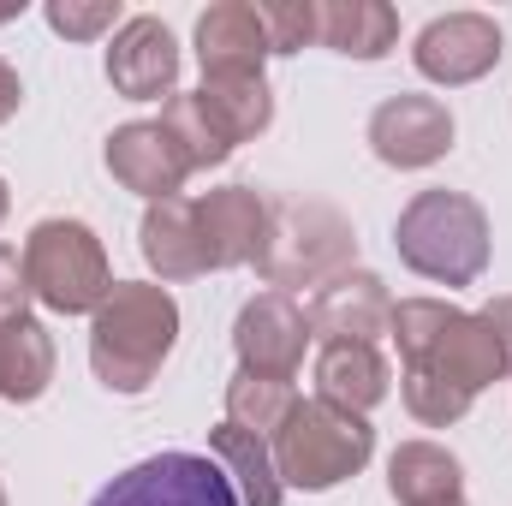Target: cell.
<instances>
[{
    "label": "cell",
    "mask_w": 512,
    "mask_h": 506,
    "mask_svg": "<svg viewBox=\"0 0 512 506\" xmlns=\"http://www.w3.org/2000/svg\"><path fill=\"white\" fill-rule=\"evenodd\" d=\"M42 18H48V30L66 36V42H102V36H114V30L126 24V18H120V0H48Z\"/></svg>",
    "instance_id": "26"
},
{
    "label": "cell",
    "mask_w": 512,
    "mask_h": 506,
    "mask_svg": "<svg viewBox=\"0 0 512 506\" xmlns=\"http://www.w3.org/2000/svg\"><path fill=\"white\" fill-rule=\"evenodd\" d=\"M197 102H203V114L215 120V131L233 149L274 126V90H268V78H203Z\"/></svg>",
    "instance_id": "22"
},
{
    "label": "cell",
    "mask_w": 512,
    "mask_h": 506,
    "mask_svg": "<svg viewBox=\"0 0 512 506\" xmlns=\"http://www.w3.org/2000/svg\"><path fill=\"white\" fill-rule=\"evenodd\" d=\"M310 340H316L310 316L292 292H256L233 322V352H239V370H251V376L298 381Z\"/></svg>",
    "instance_id": "9"
},
{
    "label": "cell",
    "mask_w": 512,
    "mask_h": 506,
    "mask_svg": "<svg viewBox=\"0 0 512 506\" xmlns=\"http://www.w3.org/2000/svg\"><path fill=\"white\" fill-rule=\"evenodd\" d=\"M292 405H298V387H292V381L251 376V370H239V376L227 381V423L251 429L262 441L280 435V423L292 417Z\"/></svg>",
    "instance_id": "23"
},
{
    "label": "cell",
    "mask_w": 512,
    "mask_h": 506,
    "mask_svg": "<svg viewBox=\"0 0 512 506\" xmlns=\"http://www.w3.org/2000/svg\"><path fill=\"white\" fill-rule=\"evenodd\" d=\"M501 54H507V36L489 12H441L411 42V66L441 90H465V84L489 78L501 66Z\"/></svg>",
    "instance_id": "8"
},
{
    "label": "cell",
    "mask_w": 512,
    "mask_h": 506,
    "mask_svg": "<svg viewBox=\"0 0 512 506\" xmlns=\"http://www.w3.org/2000/svg\"><path fill=\"white\" fill-rule=\"evenodd\" d=\"M161 131L173 137V149H179V161L191 167V173H209V167H221L227 155H233V143L215 131V120L203 114V102H197V90L191 96H167V108H161Z\"/></svg>",
    "instance_id": "24"
},
{
    "label": "cell",
    "mask_w": 512,
    "mask_h": 506,
    "mask_svg": "<svg viewBox=\"0 0 512 506\" xmlns=\"http://www.w3.org/2000/svg\"><path fill=\"white\" fill-rule=\"evenodd\" d=\"M18 108H24V78H18V72H12L6 60H0V126H6V120H12Z\"/></svg>",
    "instance_id": "30"
},
{
    "label": "cell",
    "mask_w": 512,
    "mask_h": 506,
    "mask_svg": "<svg viewBox=\"0 0 512 506\" xmlns=\"http://www.w3.org/2000/svg\"><path fill=\"white\" fill-rule=\"evenodd\" d=\"M6 215H12V191H6V179H0V227H6Z\"/></svg>",
    "instance_id": "31"
},
{
    "label": "cell",
    "mask_w": 512,
    "mask_h": 506,
    "mask_svg": "<svg viewBox=\"0 0 512 506\" xmlns=\"http://www.w3.org/2000/svg\"><path fill=\"white\" fill-rule=\"evenodd\" d=\"M179 346V304L155 280H114L90 316V370L108 393H149Z\"/></svg>",
    "instance_id": "1"
},
{
    "label": "cell",
    "mask_w": 512,
    "mask_h": 506,
    "mask_svg": "<svg viewBox=\"0 0 512 506\" xmlns=\"http://www.w3.org/2000/svg\"><path fill=\"white\" fill-rule=\"evenodd\" d=\"M370 149L382 167H399V173H417V167H435L447 149H453V114L441 96H387L382 108L370 114Z\"/></svg>",
    "instance_id": "10"
},
{
    "label": "cell",
    "mask_w": 512,
    "mask_h": 506,
    "mask_svg": "<svg viewBox=\"0 0 512 506\" xmlns=\"http://www.w3.org/2000/svg\"><path fill=\"white\" fill-rule=\"evenodd\" d=\"M0 506H6V489H0Z\"/></svg>",
    "instance_id": "32"
},
{
    "label": "cell",
    "mask_w": 512,
    "mask_h": 506,
    "mask_svg": "<svg viewBox=\"0 0 512 506\" xmlns=\"http://www.w3.org/2000/svg\"><path fill=\"white\" fill-rule=\"evenodd\" d=\"M465 465L441 441H399L387 459V495L399 506H453L465 501Z\"/></svg>",
    "instance_id": "18"
},
{
    "label": "cell",
    "mask_w": 512,
    "mask_h": 506,
    "mask_svg": "<svg viewBox=\"0 0 512 506\" xmlns=\"http://www.w3.org/2000/svg\"><path fill=\"white\" fill-rule=\"evenodd\" d=\"M30 274H24V251H12V245H0V328H12V322H24L30 316Z\"/></svg>",
    "instance_id": "28"
},
{
    "label": "cell",
    "mask_w": 512,
    "mask_h": 506,
    "mask_svg": "<svg viewBox=\"0 0 512 506\" xmlns=\"http://www.w3.org/2000/svg\"><path fill=\"white\" fill-rule=\"evenodd\" d=\"M108 173L137 191L143 203H167V197H185V179L191 167L179 161L173 137L161 131V120H131V126H114L108 131V149H102Z\"/></svg>",
    "instance_id": "13"
},
{
    "label": "cell",
    "mask_w": 512,
    "mask_h": 506,
    "mask_svg": "<svg viewBox=\"0 0 512 506\" xmlns=\"http://www.w3.org/2000/svg\"><path fill=\"white\" fill-rule=\"evenodd\" d=\"M316 24V42L346 60H387L399 42V12L387 0H316Z\"/></svg>",
    "instance_id": "19"
},
{
    "label": "cell",
    "mask_w": 512,
    "mask_h": 506,
    "mask_svg": "<svg viewBox=\"0 0 512 506\" xmlns=\"http://www.w3.org/2000/svg\"><path fill=\"white\" fill-rule=\"evenodd\" d=\"M54 334L24 316L12 328H0V399L6 405H36L48 387H54Z\"/></svg>",
    "instance_id": "21"
},
{
    "label": "cell",
    "mask_w": 512,
    "mask_h": 506,
    "mask_svg": "<svg viewBox=\"0 0 512 506\" xmlns=\"http://www.w3.org/2000/svg\"><path fill=\"white\" fill-rule=\"evenodd\" d=\"M197 66L203 78H262V60H268V30H262V12L256 0H215L203 18H197Z\"/></svg>",
    "instance_id": "15"
},
{
    "label": "cell",
    "mask_w": 512,
    "mask_h": 506,
    "mask_svg": "<svg viewBox=\"0 0 512 506\" xmlns=\"http://www.w3.org/2000/svg\"><path fill=\"white\" fill-rule=\"evenodd\" d=\"M209 459L227 471L233 495L245 506H286V483L274 471V447L262 435L239 429V423H215L209 429Z\"/></svg>",
    "instance_id": "20"
},
{
    "label": "cell",
    "mask_w": 512,
    "mask_h": 506,
    "mask_svg": "<svg viewBox=\"0 0 512 506\" xmlns=\"http://www.w3.org/2000/svg\"><path fill=\"white\" fill-rule=\"evenodd\" d=\"M108 84L126 102H161V96H173V84H179V42H173V30L155 12H137V18H126L114 30Z\"/></svg>",
    "instance_id": "12"
},
{
    "label": "cell",
    "mask_w": 512,
    "mask_h": 506,
    "mask_svg": "<svg viewBox=\"0 0 512 506\" xmlns=\"http://www.w3.org/2000/svg\"><path fill=\"white\" fill-rule=\"evenodd\" d=\"M268 233V197L251 185H221L197 197V239L209 268H245L262 251Z\"/></svg>",
    "instance_id": "14"
},
{
    "label": "cell",
    "mask_w": 512,
    "mask_h": 506,
    "mask_svg": "<svg viewBox=\"0 0 512 506\" xmlns=\"http://www.w3.org/2000/svg\"><path fill=\"white\" fill-rule=\"evenodd\" d=\"M399 399H405V411H411L423 429H453V423L471 411V393H465V387L429 376V370H399Z\"/></svg>",
    "instance_id": "25"
},
{
    "label": "cell",
    "mask_w": 512,
    "mask_h": 506,
    "mask_svg": "<svg viewBox=\"0 0 512 506\" xmlns=\"http://www.w3.org/2000/svg\"><path fill=\"white\" fill-rule=\"evenodd\" d=\"M137 251L149 262V274H161V280H197V274H209L203 239H197V197L149 203L143 227H137Z\"/></svg>",
    "instance_id": "16"
},
{
    "label": "cell",
    "mask_w": 512,
    "mask_h": 506,
    "mask_svg": "<svg viewBox=\"0 0 512 506\" xmlns=\"http://www.w3.org/2000/svg\"><path fill=\"white\" fill-rule=\"evenodd\" d=\"M90 506H245L209 453H155L120 471Z\"/></svg>",
    "instance_id": "7"
},
{
    "label": "cell",
    "mask_w": 512,
    "mask_h": 506,
    "mask_svg": "<svg viewBox=\"0 0 512 506\" xmlns=\"http://www.w3.org/2000/svg\"><path fill=\"white\" fill-rule=\"evenodd\" d=\"M304 316H310V334L322 346H334V340L376 346L393 328V292H387V280L376 268H346V274H334V280L316 286V298H310Z\"/></svg>",
    "instance_id": "11"
},
{
    "label": "cell",
    "mask_w": 512,
    "mask_h": 506,
    "mask_svg": "<svg viewBox=\"0 0 512 506\" xmlns=\"http://www.w3.org/2000/svg\"><path fill=\"white\" fill-rule=\"evenodd\" d=\"M393 387V370L376 346H358V340H334L316 352V399L340 405V411H358L370 417Z\"/></svg>",
    "instance_id": "17"
},
{
    "label": "cell",
    "mask_w": 512,
    "mask_h": 506,
    "mask_svg": "<svg viewBox=\"0 0 512 506\" xmlns=\"http://www.w3.org/2000/svg\"><path fill=\"white\" fill-rule=\"evenodd\" d=\"M274 447V471L286 489H304V495H328L340 483H352L370 453H376V429L370 417L358 411H340L328 399H298L292 417L280 423V435L268 441Z\"/></svg>",
    "instance_id": "4"
},
{
    "label": "cell",
    "mask_w": 512,
    "mask_h": 506,
    "mask_svg": "<svg viewBox=\"0 0 512 506\" xmlns=\"http://www.w3.org/2000/svg\"><path fill=\"white\" fill-rule=\"evenodd\" d=\"M483 328L495 334V346H501V358H507V376H512V292H501V298H489L483 310Z\"/></svg>",
    "instance_id": "29"
},
{
    "label": "cell",
    "mask_w": 512,
    "mask_h": 506,
    "mask_svg": "<svg viewBox=\"0 0 512 506\" xmlns=\"http://www.w3.org/2000/svg\"><path fill=\"white\" fill-rule=\"evenodd\" d=\"M393 245L411 274H423L435 286H477L495 256V233H489V209L477 197L435 185L399 209Z\"/></svg>",
    "instance_id": "2"
},
{
    "label": "cell",
    "mask_w": 512,
    "mask_h": 506,
    "mask_svg": "<svg viewBox=\"0 0 512 506\" xmlns=\"http://www.w3.org/2000/svg\"><path fill=\"white\" fill-rule=\"evenodd\" d=\"M24 274L36 304H48L54 316H96L114 292V262L102 251L96 227L84 221H36L24 239Z\"/></svg>",
    "instance_id": "6"
},
{
    "label": "cell",
    "mask_w": 512,
    "mask_h": 506,
    "mask_svg": "<svg viewBox=\"0 0 512 506\" xmlns=\"http://www.w3.org/2000/svg\"><path fill=\"white\" fill-rule=\"evenodd\" d=\"M387 334H393L405 370H429V376L465 387L471 399L507 376V358H501L495 334L483 328V316H471L447 298H399Z\"/></svg>",
    "instance_id": "3"
},
{
    "label": "cell",
    "mask_w": 512,
    "mask_h": 506,
    "mask_svg": "<svg viewBox=\"0 0 512 506\" xmlns=\"http://www.w3.org/2000/svg\"><path fill=\"white\" fill-rule=\"evenodd\" d=\"M453 506H465V501H453Z\"/></svg>",
    "instance_id": "33"
},
{
    "label": "cell",
    "mask_w": 512,
    "mask_h": 506,
    "mask_svg": "<svg viewBox=\"0 0 512 506\" xmlns=\"http://www.w3.org/2000/svg\"><path fill=\"white\" fill-rule=\"evenodd\" d=\"M352 256H358V233L334 203H316V197L268 203V233H262V251H256V274L274 292L322 286V280L346 274Z\"/></svg>",
    "instance_id": "5"
},
{
    "label": "cell",
    "mask_w": 512,
    "mask_h": 506,
    "mask_svg": "<svg viewBox=\"0 0 512 506\" xmlns=\"http://www.w3.org/2000/svg\"><path fill=\"white\" fill-rule=\"evenodd\" d=\"M262 30H268V54H298L304 42L322 36L316 24V0H256Z\"/></svg>",
    "instance_id": "27"
}]
</instances>
